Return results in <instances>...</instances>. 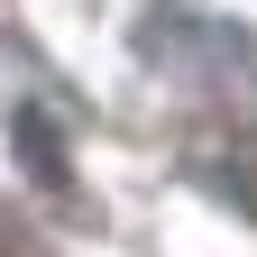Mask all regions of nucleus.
Returning a JSON list of instances; mask_svg holds the SVG:
<instances>
[{
    "instance_id": "1",
    "label": "nucleus",
    "mask_w": 257,
    "mask_h": 257,
    "mask_svg": "<svg viewBox=\"0 0 257 257\" xmlns=\"http://www.w3.org/2000/svg\"><path fill=\"white\" fill-rule=\"evenodd\" d=\"M128 37H138V64H147V74L202 92V101H220V110H257V37H248L239 19H211V10L166 0V10H147Z\"/></svg>"
},
{
    "instance_id": "2",
    "label": "nucleus",
    "mask_w": 257,
    "mask_h": 257,
    "mask_svg": "<svg viewBox=\"0 0 257 257\" xmlns=\"http://www.w3.org/2000/svg\"><path fill=\"white\" fill-rule=\"evenodd\" d=\"M193 175H202L230 211H248V220H257V128L220 138V156H193Z\"/></svg>"
},
{
    "instance_id": "3",
    "label": "nucleus",
    "mask_w": 257,
    "mask_h": 257,
    "mask_svg": "<svg viewBox=\"0 0 257 257\" xmlns=\"http://www.w3.org/2000/svg\"><path fill=\"white\" fill-rule=\"evenodd\" d=\"M19 166L37 175L55 202H64V220H83V184L64 175V156H55V128H46V110H19Z\"/></svg>"
}]
</instances>
